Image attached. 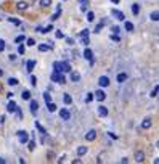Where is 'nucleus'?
Returning <instances> with one entry per match:
<instances>
[{
    "label": "nucleus",
    "mask_w": 159,
    "mask_h": 164,
    "mask_svg": "<svg viewBox=\"0 0 159 164\" xmlns=\"http://www.w3.org/2000/svg\"><path fill=\"white\" fill-rule=\"evenodd\" d=\"M16 135H18V140H19V143H27V140H29V132H26V130H18L16 132Z\"/></svg>",
    "instance_id": "f257e3e1"
},
{
    "label": "nucleus",
    "mask_w": 159,
    "mask_h": 164,
    "mask_svg": "<svg viewBox=\"0 0 159 164\" xmlns=\"http://www.w3.org/2000/svg\"><path fill=\"white\" fill-rule=\"evenodd\" d=\"M29 110H31V114L32 116H37V111H39V102L37 100H29Z\"/></svg>",
    "instance_id": "f03ea898"
},
{
    "label": "nucleus",
    "mask_w": 159,
    "mask_h": 164,
    "mask_svg": "<svg viewBox=\"0 0 159 164\" xmlns=\"http://www.w3.org/2000/svg\"><path fill=\"white\" fill-rule=\"evenodd\" d=\"M106 98V94H105V92L103 90H97L95 92V94H93V100H98V102H103V100Z\"/></svg>",
    "instance_id": "7ed1b4c3"
},
{
    "label": "nucleus",
    "mask_w": 159,
    "mask_h": 164,
    "mask_svg": "<svg viewBox=\"0 0 159 164\" xmlns=\"http://www.w3.org/2000/svg\"><path fill=\"white\" fill-rule=\"evenodd\" d=\"M60 68H61V73H71V65L69 61H60Z\"/></svg>",
    "instance_id": "20e7f679"
},
{
    "label": "nucleus",
    "mask_w": 159,
    "mask_h": 164,
    "mask_svg": "<svg viewBox=\"0 0 159 164\" xmlns=\"http://www.w3.org/2000/svg\"><path fill=\"white\" fill-rule=\"evenodd\" d=\"M60 118H61L63 121H69V119H71V113H69V110L63 108V110L60 111Z\"/></svg>",
    "instance_id": "39448f33"
},
{
    "label": "nucleus",
    "mask_w": 159,
    "mask_h": 164,
    "mask_svg": "<svg viewBox=\"0 0 159 164\" xmlns=\"http://www.w3.org/2000/svg\"><path fill=\"white\" fill-rule=\"evenodd\" d=\"M98 84H100V87H108V85H109V77H108V76H101L98 79Z\"/></svg>",
    "instance_id": "423d86ee"
},
{
    "label": "nucleus",
    "mask_w": 159,
    "mask_h": 164,
    "mask_svg": "<svg viewBox=\"0 0 159 164\" xmlns=\"http://www.w3.org/2000/svg\"><path fill=\"white\" fill-rule=\"evenodd\" d=\"M151 126H153V119L151 118H145L141 121V129H149Z\"/></svg>",
    "instance_id": "0eeeda50"
},
{
    "label": "nucleus",
    "mask_w": 159,
    "mask_h": 164,
    "mask_svg": "<svg viewBox=\"0 0 159 164\" xmlns=\"http://www.w3.org/2000/svg\"><path fill=\"white\" fill-rule=\"evenodd\" d=\"M97 138V130H93V129H90L89 132L85 134V140H89V142H93Z\"/></svg>",
    "instance_id": "6e6552de"
},
{
    "label": "nucleus",
    "mask_w": 159,
    "mask_h": 164,
    "mask_svg": "<svg viewBox=\"0 0 159 164\" xmlns=\"http://www.w3.org/2000/svg\"><path fill=\"white\" fill-rule=\"evenodd\" d=\"M97 113H98V116L106 118V116H108V108H106V106H103V105H100L98 110H97Z\"/></svg>",
    "instance_id": "1a4fd4ad"
},
{
    "label": "nucleus",
    "mask_w": 159,
    "mask_h": 164,
    "mask_svg": "<svg viewBox=\"0 0 159 164\" xmlns=\"http://www.w3.org/2000/svg\"><path fill=\"white\" fill-rule=\"evenodd\" d=\"M113 16L116 18V19H119V21H124L125 19V15L122 11H119V10H114L113 8Z\"/></svg>",
    "instance_id": "9d476101"
},
{
    "label": "nucleus",
    "mask_w": 159,
    "mask_h": 164,
    "mask_svg": "<svg viewBox=\"0 0 159 164\" xmlns=\"http://www.w3.org/2000/svg\"><path fill=\"white\" fill-rule=\"evenodd\" d=\"M16 108H18V105H16V103H14L13 100L10 98L8 105H6V111H8V113H14V111H16Z\"/></svg>",
    "instance_id": "9b49d317"
},
{
    "label": "nucleus",
    "mask_w": 159,
    "mask_h": 164,
    "mask_svg": "<svg viewBox=\"0 0 159 164\" xmlns=\"http://www.w3.org/2000/svg\"><path fill=\"white\" fill-rule=\"evenodd\" d=\"M61 74H63V73H58V71H53L52 76H50V79H52V82H56V84H58V81H60Z\"/></svg>",
    "instance_id": "f8f14e48"
},
{
    "label": "nucleus",
    "mask_w": 159,
    "mask_h": 164,
    "mask_svg": "<svg viewBox=\"0 0 159 164\" xmlns=\"http://www.w3.org/2000/svg\"><path fill=\"white\" fill-rule=\"evenodd\" d=\"M84 58H85V60H90V61L93 60V52H92L90 48H85V50H84Z\"/></svg>",
    "instance_id": "ddd939ff"
},
{
    "label": "nucleus",
    "mask_w": 159,
    "mask_h": 164,
    "mask_svg": "<svg viewBox=\"0 0 159 164\" xmlns=\"http://www.w3.org/2000/svg\"><path fill=\"white\" fill-rule=\"evenodd\" d=\"M90 6V0H81V11H87Z\"/></svg>",
    "instance_id": "4468645a"
},
{
    "label": "nucleus",
    "mask_w": 159,
    "mask_h": 164,
    "mask_svg": "<svg viewBox=\"0 0 159 164\" xmlns=\"http://www.w3.org/2000/svg\"><path fill=\"white\" fill-rule=\"evenodd\" d=\"M50 48H53V44L50 42V44H40L39 45V50L40 52H47V50H50Z\"/></svg>",
    "instance_id": "2eb2a0df"
},
{
    "label": "nucleus",
    "mask_w": 159,
    "mask_h": 164,
    "mask_svg": "<svg viewBox=\"0 0 159 164\" xmlns=\"http://www.w3.org/2000/svg\"><path fill=\"white\" fill-rule=\"evenodd\" d=\"M135 161L137 162H143L145 161V153L143 151H137L135 153Z\"/></svg>",
    "instance_id": "dca6fc26"
},
{
    "label": "nucleus",
    "mask_w": 159,
    "mask_h": 164,
    "mask_svg": "<svg viewBox=\"0 0 159 164\" xmlns=\"http://www.w3.org/2000/svg\"><path fill=\"white\" fill-rule=\"evenodd\" d=\"M106 23H108V19H101V23H98V24H97V27H95V31H93V32H97V34H98V32H101V29H103V26H105Z\"/></svg>",
    "instance_id": "f3484780"
},
{
    "label": "nucleus",
    "mask_w": 159,
    "mask_h": 164,
    "mask_svg": "<svg viewBox=\"0 0 159 164\" xmlns=\"http://www.w3.org/2000/svg\"><path fill=\"white\" fill-rule=\"evenodd\" d=\"M26 71H27V73H32V71H34V68H35V61L34 60H29L27 61V65H26Z\"/></svg>",
    "instance_id": "a211bd4d"
},
{
    "label": "nucleus",
    "mask_w": 159,
    "mask_h": 164,
    "mask_svg": "<svg viewBox=\"0 0 159 164\" xmlns=\"http://www.w3.org/2000/svg\"><path fill=\"white\" fill-rule=\"evenodd\" d=\"M71 81L72 82H79V81H81V74H79L77 71H76V73H74V71H71Z\"/></svg>",
    "instance_id": "6ab92c4d"
},
{
    "label": "nucleus",
    "mask_w": 159,
    "mask_h": 164,
    "mask_svg": "<svg viewBox=\"0 0 159 164\" xmlns=\"http://www.w3.org/2000/svg\"><path fill=\"white\" fill-rule=\"evenodd\" d=\"M34 126H35V129H37L42 135H47V130H45V127H42L39 122H37V121H35V122H34Z\"/></svg>",
    "instance_id": "aec40b11"
},
{
    "label": "nucleus",
    "mask_w": 159,
    "mask_h": 164,
    "mask_svg": "<svg viewBox=\"0 0 159 164\" xmlns=\"http://www.w3.org/2000/svg\"><path fill=\"white\" fill-rule=\"evenodd\" d=\"M87 153H89V148H87V146H79V148H77V154H79V156H84V154H87Z\"/></svg>",
    "instance_id": "412c9836"
},
{
    "label": "nucleus",
    "mask_w": 159,
    "mask_h": 164,
    "mask_svg": "<svg viewBox=\"0 0 159 164\" xmlns=\"http://www.w3.org/2000/svg\"><path fill=\"white\" fill-rule=\"evenodd\" d=\"M29 6V3L27 2H18V5H16V8L19 10V11H23V10H26Z\"/></svg>",
    "instance_id": "4be33fe9"
},
{
    "label": "nucleus",
    "mask_w": 159,
    "mask_h": 164,
    "mask_svg": "<svg viewBox=\"0 0 159 164\" xmlns=\"http://www.w3.org/2000/svg\"><path fill=\"white\" fill-rule=\"evenodd\" d=\"M125 81H127V74H125V73L117 74V82H119V84H124Z\"/></svg>",
    "instance_id": "5701e85b"
},
{
    "label": "nucleus",
    "mask_w": 159,
    "mask_h": 164,
    "mask_svg": "<svg viewBox=\"0 0 159 164\" xmlns=\"http://www.w3.org/2000/svg\"><path fill=\"white\" fill-rule=\"evenodd\" d=\"M149 19H151V21H154V23H156V21L159 19V11H157V10H154V11L149 15Z\"/></svg>",
    "instance_id": "b1692460"
},
{
    "label": "nucleus",
    "mask_w": 159,
    "mask_h": 164,
    "mask_svg": "<svg viewBox=\"0 0 159 164\" xmlns=\"http://www.w3.org/2000/svg\"><path fill=\"white\" fill-rule=\"evenodd\" d=\"M47 110H48L50 113H55V111H56V105L52 103V102H48V103H47Z\"/></svg>",
    "instance_id": "393cba45"
},
{
    "label": "nucleus",
    "mask_w": 159,
    "mask_h": 164,
    "mask_svg": "<svg viewBox=\"0 0 159 164\" xmlns=\"http://www.w3.org/2000/svg\"><path fill=\"white\" fill-rule=\"evenodd\" d=\"M6 82H8V85H11V87H14V85H18V84H19V81L16 79V77H10V79L6 81Z\"/></svg>",
    "instance_id": "a878e982"
},
{
    "label": "nucleus",
    "mask_w": 159,
    "mask_h": 164,
    "mask_svg": "<svg viewBox=\"0 0 159 164\" xmlns=\"http://www.w3.org/2000/svg\"><path fill=\"white\" fill-rule=\"evenodd\" d=\"M47 158H48V161H53L56 158V154H55L53 150H48V151H47Z\"/></svg>",
    "instance_id": "bb28decb"
},
{
    "label": "nucleus",
    "mask_w": 159,
    "mask_h": 164,
    "mask_svg": "<svg viewBox=\"0 0 159 164\" xmlns=\"http://www.w3.org/2000/svg\"><path fill=\"white\" fill-rule=\"evenodd\" d=\"M132 13H133L135 16L140 13V5H138V3H133V5H132Z\"/></svg>",
    "instance_id": "cd10ccee"
},
{
    "label": "nucleus",
    "mask_w": 159,
    "mask_h": 164,
    "mask_svg": "<svg viewBox=\"0 0 159 164\" xmlns=\"http://www.w3.org/2000/svg\"><path fill=\"white\" fill-rule=\"evenodd\" d=\"M21 98H23V100H31V92H29V90H23Z\"/></svg>",
    "instance_id": "c85d7f7f"
},
{
    "label": "nucleus",
    "mask_w": 159,
    "mask_h": 164,
    "mask_svg": "<svg viewBox=\"0 0 159 164\" xmlns=\"http://www.w3.org/2000/svg\"><path fill=\"white\" fill-rule=\"evenodd\" d=\"M157 92H159V87H157V85H154V89L149 92V97H151V98H156V97H157Z\"/></svg>",
    "instance_id": "c756f323"
},
{
    "label": "nucleus",
    "mask_w": 159,
    "mask_h": 164,
    "mask_svg": "<svg viewBox=\"0 0 159 164\" xmlns=\"http://www.w3.org/2000/svg\"><path fill=\"white\" fill-rule=\"evenodd\" d=\"M63 102L66 103V105H71V103H72V98H71V95H69V94H64V97H63Z\"/></svg>",
    "instance_id": "7c9ffc66"
},
{
    "label": "nucleus",
    "mask_w": 159,
    "mask_h": 164,
    "mask_svg": "<svg viewBox=\"0 0 159 164\" xmlns=\"http://www.w3.org/2000/svg\"><path fill=\"white\" fill-rule=\"evenodd\" d=\"M50 31H53V26H52V24H48L47 27H42V31H40V32H42V34H48Z\"/></svg>",
    "instance_id": "2f4dec72"
},
{
    "label": "nucleus",
    "mask_w": 159,
    "mask_h": 164,
    "mask_svg": "<svg viewBox=\"0 0 159 164\" xmlns=\"http://www.w3.org/2000/svg\"><path fill=\"white\" fill-rule=\"evenodd\" d=\"M39 3L43 6V8H47V6H50V5H52V0H40Z\"/></svg>",
    "instance_id": "473e14b6"
},
{
    "label": "nucleus",
    "mask_w": 159,
    "mask_h": 164,
    "mask_svg": "<svg viewBox=\"0 0 159 164\" xmlns=\"http://www.w3.org/2000/svg\"><path fill=\"white\" fill-rule=\"evenodd\" d=\"M93 19H95V13L87 10V21H93Z\"/></svg>",
    "instance_id": "72a5a7b5"
},
{
    "label": "nucleus",
    "mask_w": 159,
    "mask_h": 164,
    "mask_svg": "<svg viewBox=\"0 0 159 164\" xmlns=\"http://www.w3.org/2000/svg\"><path fill=\"white\" fill-rule=\"evenodd\" d=\"M27 148H29V151H34V150H35V140H31V142H29V143H27Z\"/></svg>",
    "instance_id": "f704fd0d"
},
{
    "label": "nucleus",
    "mask_w": 159,
    "mask_h": 164,
    "mask_svg": "<svg viewBox=\"0 0 159 164\" xmlns=\"http://www.w3.org/2000/svg\"><path fill=\"white\" fill-rule=\"evenodd\" d=\"M8 21H10L11 24H14V26H21V21L16 19V18H8Z\"/></svg>",
    "instance_id": "c9c22d12"
},
{
    "label": "nucleus",
    "mask_w": 159,
    "mask_h": 164,
    "mask_svg": "<svg viewBox=\"0 0 159 164\" xmlns=\"http://www.w3.org/2000/svg\"><path fill=\"white\" fill-rule=\"evenodd\" d=\"M124 27H125V31H133V24L132 23H129V21H125V24H124Z\"/></svg>",
    "instance_id": "e433bc0d"
},
{
    "label": "nucleus",
    "mask_w": 159,
    "mask_h": 164,
    "mask_svg": "<svg viewBox=\"0 0 159 164\" xmlns=\"http://www.w3.org/2000/svg\"><path fill=\"white\" fill-rule=\"evenodd\" d=\"M79 35H81V37H90V31L89 29H82Z\"/></svg>",
    "instance_id": "4c0bfd02"
},
{
    "label": "nucleus",
    "mask_w": 159,
    "mask_h": 164,
    "mask_svg": "<svg viewBox=\"0 0 159 164\" xmlns=\"http://www.w3.org/2000/svg\"><path fill=\"white\" fill-rule=\"evenodd\" d=\"M81 44L87 47V45L90 44V37H81Z\"/></svg>",
    "instance_id": "58836bf2"
},
{
    "label": "nucleus",
    "mask_w": 159,
    "mask_h": 164,
    "mask_svg": "<svg viewBox=\"0 0 159 164\" xmlns=\"http://www.w3.org/2000/svg\"><path fill=\"white\" fill-rule=\"evenodd\" d=\"M53 71H58V73H61V68H60V61H55V63H53Z\"/></svg>",
    "instance_id": "ea45409f"
},
{
    "label": "nucleus",
    "mask_w": 159,
    "mask_h": 164,
    "mask_svg": "<svg viewBox=\"0 0 159 164\" xmlns=\"http://www.w3.org/2000/svg\"><path fill=\"white\" fill-rule=\"evenodd\" d=\"M26 53V47L24 45H19L18 47V55H24Z\"/></svg>",
    "instance_id": "a19ab883"
},
{
    "label": "nucleus",
    "mask_w": 159,
    "mask_h": 164,
    "mask_svg": "<svg viewBox=\"0 0 159 164\" xmlns=\"http://www.w3.org/2000/svg\"><path fill=\"white\" fill-rule=\"evenodd\" d=\"M43 98H45V102L48 103V102H52V95H50V92H45L43 94Z\"/></svg>",
    "instance_id": "79ce46f5"
},
{
    "label": "nucleus",
    "mask_w": 159,
    "mask_h": 164,
    "mask_svg": "<svg viewBox=\"0 0 159 164\" xmlns=\"http://www.w3.org/2000/svg\"><path fill=\"white\" fill-rule=\"evenodd\" d=\"M109 37H111V40H114V42H119V40H121V37H119V34H111V35H109Z\"/></svg>",
    "instance_id": "37998d69"
},
{
    "label": "nucleus",
    "mask_w": 159,
    "mask_h": 164,
    "mask_svg": "<svg viewBox=\"0 0 159 164\" xmlns=\"http://www.w3.org/2000/svg\"><path fill=\"white\" fill-rule=\"evenodd\" d=\"M90 102H93V94H87V97H85V103H90Z\"/></svg>",
    "instance_id": "c03bdc74"
},
{
    "label": "nucleus",
    "mask_w": 159,
    "mask_h": 164,
    "mask_svg": "<svg viewBox=\"0 0 159 164\" xmlns=\"http://www.w3.org/2000/svg\"><path fill=\"white\" fill-rule=\"evenodd\" d=\"M60 15H61V10H56V13L52 16V21H56L58 18H60Z\"/></svg>",
    "instance_id": "a18cd8bd"
},
{
    "label": "nucleus",
    "mask_w": 159,
    "mask_h": 164,
    "mask_svg": "<svg viewBox=\"0 0 159 164\" xmlns=\"http://www.w3.org/2000/svg\"><path fill=\"white\" fill-rule=\"evenodd\" d=\"M111 31H113V34H119V32H121V27H119V26H113Z\"/></svg>",
    "instance_id": "49530a36"
},
{
    "label": "nucleus",
    "mask_w": 159,
    "mask_h": 164,
    "mask_svg": "<svg viewBox=\"0 0 159 164\" xmlns=\"http://www.w3.org/2000/svg\"><path fill=\"white\" fill-rule=\"evenodd\" d=\"M55 37H56V39H63L64 34H63L61 31H56V32H55Z\"/></svg>",
    "instance_id": "de8ad7c7"
},
{
    "label": "nucleus",
    "mask_w": 159,
    "mask_h": 164,
    "mask_svg": "<svg viewBox=\"0 0 159 164\" xmlns=\"http://www.w3.org/2000/svg\"><path fill=\"white\" fill-rule=\"evenodd\" d=\"M14 42H16V44H19V42H24V35H18V37L14 39Z\"/></svg>",
    "instance_id": "09e8293b"
},
{
    "label": "nucleus",
    "mask_w": 159,
    "mask_h": 164,
    "mask_svg": "<svg viewBox=\"0 0 159 164\" xmlns=\"http://www.w3.org/2000/svg\"><path fill=\"white\" fill-rule=\"evenodd\" d=\"M35 45V40L34 39H27V47H34Z\"/></svg>",
    "instance_id": "8fccbe9b"
},
{
    "label": "nucleus",
    "mask_w": 159,
    "mask_h": 164,
    "mask_svg": "<svg viewBox=\"0 0 159 164\" xmlns=\"http://www.w3.org/2000/svg\"><path fill=\"white\" fill-rule=\"evenodd\" d=\"M31 84L32 85H37V77H35V76H31Z\"/></svg>",
    "instance_id": "3c124183"
},
{
    "label": "nucleus",
    "mask_w": 159,
    "mask_h": 164,
    "mask_svg": "<svg viewBox=\"0 0 159 164\" xmlns=\"http://www.w3.org/2000/svg\"><path fill=\"white\" fill-rule=\"evenodd\" d=\"M5 47H6V45H5V42H3L2 39H0V52H3V50H5Z\"/></svg>",
    "instance_id": "603ef678"
},
{
    "label": "nucleus",
    "mask_w": 159,
    "mask_h": 164,
    "mask_svg": "<svg viewBox=\"0 0 159 164\" xmlns=\"http://www.w3.org/2000/svg\"><path fill=\"white\" fill-rule=\"evenodd\" d=\"M58 84H66V77H64L63 74H61V77H60V81H58Z\"/></svg>",
    "instance_id": "864d4df0"
},
{
    "label": "nucleus",
    "mask_w": 159,
    "mask_h": 164,
    "mask_svg": "<svg viewBox=\"0 0 159 164\" xmlns=\"http://www.w3.org/2000/svg\"><path fill=\"white\" fill-rule=\"evenodd\" d=\"M8 58H10V61H14V60H16V55H14V53H10Z\"/></svg>",
    "instance_id": "5fc2aeb1"
},
{
    "label": "nucleus",
    "mask_w": 159,
    "mask_h": 164,
    "mask_svg": "<svg viewBox=\"0 0 159 164\" xmlns=\"http://www.w3.org/2000/svg\"><path fill=\"white\" fill-rule=\"evenodd\" d=\"M64 158H66V156H64V154H63V156H58L56 162H63V161H64Z\"/></svg>",
    "instance_id": "6e6d98bb"
},
{
    "label": "nucleus",
    "mask_w": 159,
    "mask_h": 164,
    "mask_svg": "<svg viewBox=\"0 0 159 164\" xmlns=\"http://www.w3.org/2000/svg\"><path fill=\"white\" fill-rule=\"evenodd\" d=\"M119 162H121V164H125V162H129V159H127V158H121Z\"/></svg>",
    "instance_id": "4d7b16f0"
},
{
    "label": "nucleus",
    "mask_w": 159,
    "mask_h": 164,
    "mask_svg": "<svg viewBox=\"0 0 159 164\" xmlns=\"http://www.w3.org/2000/svg\"><path fill=\"white\" fill-rule=\"evenodd\" d=\"M109 137H111V138H114V140H116V138H117V135H116V134H113V132H109Z\"/></svg>",
    "instance_id": "13d9d810"
},
{
    "label": "nucleus",
    "mask_w": 159,
    "mask_h": 164,
    "mask_svg": "<svg viewBox=\"0 0 159 164\" xmlns=\"http://www.w3.org/2000/svg\"><path fill=\"white\" fill-rule=\"evenodd\" d=\"M79 162H82L81 159H72V164H79Z\"/></svg>",
    "instance_id": "bf43d9fd"
},
{
    "label": "nucleus",
    "mask_w": 159,
    "mask_h": 164,
    "mask_svg": "<svg viewBox=\"0 0 159 164\" xmlns=\"http://www.w3.org/2000/svg\"><path fill=\"white\" fill-rule=\"evenodd\" d=\"M111 2H113V3H119V2H121V0H111Z\"/></svg>",
    "instance_id": "052dcab7"
},
{
    "label": "nucleus",
    "mask_w": 159,
    "mask_h": 164,
    "mask_svg": "<svg viewBox=\"0 0 159 164\" xmlns=\"http://www.w3.org/2000/svg\"><path fill=\"white\" fill-rule=\"evenodd\" d=\"M0 164H5V159H2V158H0Z\"/></svg>",
    "instance_id": "680f3d73"
},
{
    "label": "nucleus",
    "mask_w": 159,
    "mask_h": 164,
    "mask_svg": "<svg viewBox=\"0 0 159 164\" xmlns=\"http://www.w3.org/2000/svg\"><path fill=\"white\" fill-rule=\"evenodd\" d=\"M0 76H3V71H2V68H0Z\"/></svg>",
    "instance_id": "e2e57ef3"
},
{
    "label": "nucleus",
    "mask_w": 159,
    "mask_h": 164,
    "mask_svg": "<svg viewBox=\"0 0 159 164\" xmlns=\"http://www.w3.org/2000/svg\"><path fill=\"white\" fill-rule=\"evenodd\" d=\"M0 90H2V85H0Z\"/></svg>",
    "instance_id": "0e129e2a"
},
{
    "label": "nucleus",
    "mask_w": 159,
    "mask_h": 164,
    "mask_svg": "<svg viewBox=\"0 0 159 164\" xmlns=\"http://www.w3.org/2000/svg\"><path fill=\"white\" fill-rule=\"evenodd\" d=\"M79 2H81V0H79Z\"/></svg>",
    "instance_id": "69168bd1"
},
{
    "label": "nucleus",
    "mask_w": 159,
    "mask_h": 164,
    "mask_svg": "<svg viewBox=\"0 0 159 164\" xmlns=\"http://www.w3.org/2000/svg\"><path fill=\"white\" fill-rule=\"evenodd\" d=\"M0 124H2V122H0Z\"/></svg>",
    "instance_id": "338daca9"
}]
</instances>
